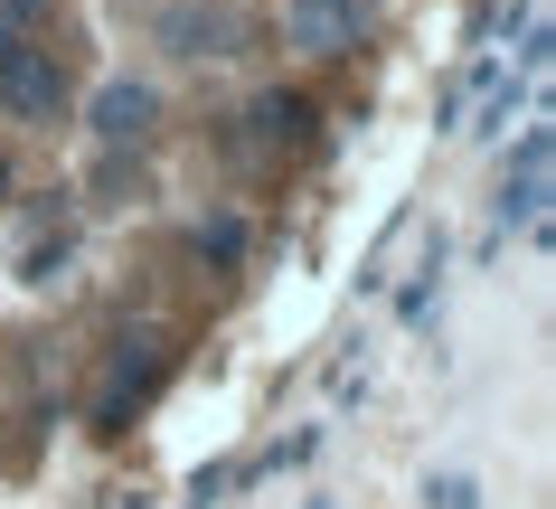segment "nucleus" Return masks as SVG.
Returning <instances> with one entry per match:
<instances>
[{
	"mask_svg": "<svg viewBox=\"0 0 556 509\" xmlns=\"http://www.w3.org/2000/svg\"><path fill=\"white\" fill-rule=\"evenodd\" d=\"M58 94H66V76H58V48H0V104L10 114H29V123H48L58 114Z\"/></svg>",
	"mask_w": 556,
	"mask_h": 509,
	"instance_id": "f257e3e1",
	"label": "nucleus"
},
{
	"mask_svg": "<svg viewBox=\"0 0 556 509\" xmlns=\"http://www.w3.org/2000/svg\"><path fill=\"white\" fill-rule=\"evenodd\" d=\"M151 132V86L114 76V86H94V142H142Z\"/></svg>",
	"mask_w": 556,
	"mask_h": 509,
	"instance_id": "f03ea898",
	"label": "nucleus"
},
{
	"mask_svg": "<svg viewBox=\"0 0 556 509\" xmlns=\"http://www.w3.org/2000/svg\"><path fill=\"white\" fill-rule=\"evenodd\" d=\"M538 208H547V132H528V142H519V180L500 189V237L528 227Z\"/></svg>",
	"mask_w": 556,
	"mask_h": 509,
	"instance_id": "7ed1b4c3",
	"label": "nucleus"
},
{
	"mask_svg": "<svg viewBox=\"0 0 556 509\" xmlns=\"http://www.w3.org/2000/svg\"><path fill=\"white\" fill-rule=\"evenodd\" d=\"M293 29L312 38V48H321V58H330V48H350V29H358V10H350V0H302V10H293Z\"/></svg>",
	"mask_w": 556,
	"mask_h": 509,
	"instance_id": "20e7f679",
	"label": "nucleus"
},
{
	"mask_svg": "<svg viewBox=\"0 0 556 509\" xmlns=\"http://www.w3.org/2000/svg\"><path fill=\"white\" fill-rule=\"evenodd\" d=\"M170 38H179V58H217V48H227V20H199V10H179Z\"/></svg>",
	"mask_w": 556,
	"mask_h": 509,
	"instance_id": "39448f33",
	"label": "nucleus"
},
{
	"mask_svg": "<svg viewBox=\"0 0 556 509\" xmlns=\"http://www.w3.org/2000/svg\"><path fill=\"white\" fill-rule=\"evenodd\" d=\"M236 245H245V227H236V217H217V227H199V255H217V265H236Z\"/></svg>",
	"mask_w": 556,
	"mask_h": 509,
	"instance_id": "423d86ee",
	"label": "nucleus"
},
{
	"mask_svg": "<svg viewBox=\"0 0 556 509\" xmlns=\"http://www.w3.org/2000/svg\"><path fill=\"white\" fill-rule=\"evenodd\" d=\"M264 132H283V142H293V132H302V123H312V114H302V104H293V94H274V104H264Z\"/></svg>",
	"mask_w": 556,
	"mask_h": 509,
	"instance_id": "0eeeda50",
	"label": "nucleus"
},
{
	"mask_svg": "<svg viewBox=\"0 0 556 509\" xmlns=\"http://www.w3.org/2000/svg\"><path fill=\"white\" fill-rule=\"evenodd\" d=\"M434 500H443V509H471L481 491H471V481H434Z\"/></svg>",
	"mask_w": 556,
	"mask_h": 509,
	"instance_id": "6e6552de",
	"label": "nucleus"
},
{
	"mask_svg": "<svg viewBox=\"0 0 556 509\" xmlns=\"http://www.w3.org/2000/svg\"><path fill=\"white\" fill-rule=\"evenodd\" d=\"M20 10H29V0H0V48H20Z\"/></svg>",
	"mask_w": 556,
	"mask_h": 509,
	"instance_id": "1a4fd4ad",
	"label": "nucleus"
}]
</instances>
